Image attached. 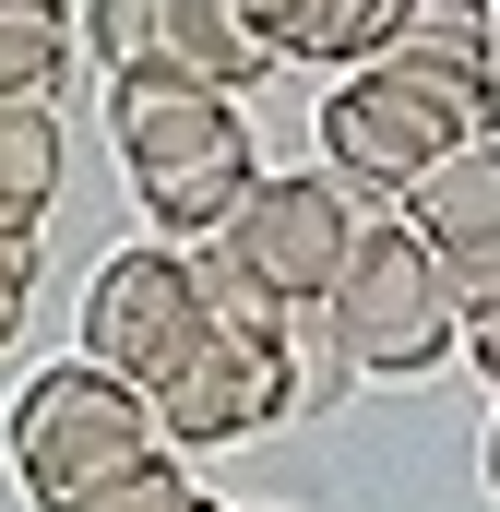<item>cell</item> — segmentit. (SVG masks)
Returning a JSON list of instances; mask_svg holds the SVG:
<instances>
[{
  "mask_svg": "<svg viewBox=\"0 0 500 512\" xmlns=\"http://www.w3.org/2000/svg\"><path fill=\"white\" fill-rule=\"evenodd\" d=\"M310 131H322V167L358 203H405L429 167H453L465 143L500 131V84L417 72V60H370V72H334V96H322Z\"/></svg>",
  "mask_w": 500,
  "mask_h": 512,
  "instance_id": "1",
  "label": "cell"
},
{
  "mask_svg": "<svg viewBox=\"0 0 500 512\" xmlns=\"http://www.w3.org/2000/svg\"><path fill=\"white\" fill-rule=\"evenodd\" d=\"M322 322L346 334L358 382H429L441 358H465V298H453L441 251L405 215H370L358 227V251L334 274V298H322Z\"/></svg>",
  "mask_w": 500,
  "mask_h": 512,
  "instance_id": "2",
  "label": "cell"
},
{
  "mask_svg": "<svg viewBox=\"0 0 500 512\" xmlns=\"http://www.w3.org/2000/svg\"><path fill=\"white\" fill-rule=\"evenodd\" d=\"M0 429H12V477H24L36 512H60L72 489L120 477V465H143V453H167V441H155V405H143L120 370H96V358L36 370V382L0 405Z\"/></svg>",
  "mask_w": 500,
  "mask_h": 512,
  "instance_id": "3",
  "label": "cell"
},
{
  "mask_svg": "<svg viewBox=\"0 0 500 512\" xmlns=\"http://www.w3.org/2000/svg\"><path fill=\"white\" fill-rule=\"evenodd\" d=\"M84 346L72 358H96V370H120L131 393H155L179 358H191V334H203V298H191V251L179 239H131L84 274V322H72Z\"/></svg>",
  "mask_w": 500,
  "mask_h": 512,
  "instance_id": "4",
  "label": "cell"
},
{
  "mask_svg": "<svg viewBox=\"0 0 500 512\" xmlns=\"http://www.w3.org/2000/svg\"><path fill=\"white\" fill-rule=\"evenodd\" d=\"M358 227H370V203L334 179V167H262V191L239 203V227H215L227 251L286 298V310H322L334 298V274H346V251H358Z\"/></svg>",
  "mask_w": 500,
  "mask_h": 512,
  "instance_id": "5",
  "label": "cell"
},
{
  "mask_svg": "<svg viewBox=\"0 0 500 512\" xmlns=\"http://www.w3.org/2000/svg\"><path fill=\"white\" fill-rule=\"evenodd\" d=\"M155 405V441L167 453H227V441H262L286 429V346H239V334H191V358L143 393Z\"/></svg>",
  "mask_w": 500,
  "mask_h": 512,
  "instance_id": "6",
  "label": "cell"
},
{
  "mask_svg": "<svg viewBox=\"0 0 500 512\" xmlns=\"http://www.w3.org/2000/svg\"><path fill=\"white\" fill-rule=\"evenodd\" d=\"M393 215L441 251V274H453L465 310H500V143H465L453 167H429Z\"/></svg>",
  "mask_w": 500,
  "mask_h": 512,
  "instance_id": "7",
  "label": "cell"
},
{
  "mask_svg": "<svg viewBox=\"0 0 500 512\" xmlns=\"http://www.w3.org/2000/svg\"><path fill=\"white\" fill-rule=\"evenodd\" d=\"M239 96H203V84H179V72H155V60H131L108 72V143H120L131 179H155V167H191V155H215V143H239Z\"/></svg>",
  "mask_w": 500,
  "mask_h": 512,
  "instance_id": "8",
  "label": "cell"
},
{
  "mask_svg": "<svg viewBox=\"0 0 500 512\" xmlns=\"http://www.w3.org/2000/svg\"><path fill=\"white\" fill-rule=\"evenodd\" d=\"M393 12L405 0H250L262 48L274 60H310V72H370L393 48Z\"/></svg>",
  "mask_w": 500,
  "mask_h": 512,
  "instance_id": "9",
  "label": "cell"
},
{
  "mask_svg": "<svg viewBox=\"0 0 500 512\" xmlns=\"http://www.w3.org/2000/svg\"><path fill=\"white\" fill-rule=\"evenodd\" d=\"M155 72H179V84H203V96H250V84L274 72V48H262V24H250L239 0H167Z\"/></svg>",
  "mask_w": 500,
  "mask_h": 512,
  "instance_id": "10",
  "label": "cell"
},
{
  "mask_svg": "<svg viewBox=\"0 0 500 512\" xmlns=\"http://www.w3.org/2000/svg\"><path fill=\"white\" fill-rule=\"evenodd\" d=\"M381 60H417V72H465V84H500V0H405Z\"/></svg>",
  "mask_w": 500,
  "mask_h": 512,
  "instance_id": "11",
  "label": "cell"
},
{
  "mask_svg": "<svg viewBox=\"0 0 500 512\" xmlns=\"http://www.w3.org/2000/svg\"><path fill=\"white\" fill-rule=\"evenodd\" d=\"M179 251H191V298H203V322H215V334H239V346H286V322H298V310H286V298H274L227 239H179Z\"/></svg>",
  "mask_w": 500,
  "mask_h": 512,
  "instance_id": "12",
  "label": "cell"
},
{
  "mask_svg": "<svg viewBox=\"0 0 500 512\" xmlns=\"http://www.w3.org/2000/svg\"><path fill=\"white\" fill-rule=\"evenodd\" d=\"M60 167H72L60 108H48V96H0V203L48 215V203H60Z\"/></svg>",
  "mask_w": 500,
  "mask_h": 512,
  "instance_id": "13",
  "label": "cell"
},
{
  "mask_svg": "<svg viewBox=\"0 0 500 512\" xmlns=\"http://www.w3.org/2000/svg\"><path fill=\"white\" fill-rule=\"evenodd\" d=\"M72 48H84L72 12H0V96H48V108H60Z\"/></svg>",
  "mask_w": 500,
  "mask_h": 512,
  "instance_id": "14",
  "label": "cell"
},
{
  "mask_svg": "<svg viewBox=\"0 0 500 512\" xmlns=\"http://www.w3.org/2000/svg\"><path fill=\"white\" fill-rule=\"evenodd\" d=\"M346 382H358L346 334H334L322 310H298V322H286V417H334V405H346Z\"/></svg>",
  "mask_w": 500,
  "mask_h": 512,
  "instance_id": "15",
  "label": "cell"
},
{
  "mask_svg": "<svg viewBox=\"0 0 500 512\" xmlns=\"http://www.w3.org/2000/svg\"><path fill=\"white\" fill-rule=\"evenodd\" d=\"M203 489H191V453H143V465H120V477H96V489H72L60 512H191Z\"/></svg>",
  "mask_w": 500,
  "mask_h": 512,
  "instance_id": "16",
  "label": "cell"
},
{
  "mask_svg": "<svg viewBox=\"0 0 500 512\" xmlns=\"http://www.w3.org/2000/svg\"><path fill=\"white\" fill-rule=\"evenodd\" d=\"M155 36H167V0H84V48L131 72V60H155Z\"/></svg>",
  "mask_w": 500,
  "mask_h": 512,
  "instance_id": "17",
  "label": "cell"
},
{
  "mask_svg": "<svg viewBox=\"0 0 500 512\" xmlns=\"http://www.w3.org/2000/svg\"><path fill=\"white\" fill-rule=\"evenodd\" d=\"M36 274H48V227H36L24 203H0V286H12V298H36Z\"/></svg>",
  "mask_w": 500,
  "mask_h": 512,
  "instance_id": "18",
  "label": "cell"
},
{
  "mask_svg": "<svg viewBox=\"0 0 500 512\" xmlns=\"http://www.w3.org/2000/svg\"><path fill=\"white\" fill-rule=\"evenodd\" d=\"M465 358H477V382L500 393V310H465Z\"/></svg>",
  "mask_w": 500,
  "mask_h": 512,
  "instance_id": "19",
  "label": "cell"
},
{
  "mask_svg": "<svg viewBox=\"0 0 500 512\" xmlns=\"http://www.w3.org/2000/svg\"><path fill=\"white\" fill-rule=\"evenodd\" d=\"M24 310H36V298H12V286H0V358H12V334H24Z\"/></svg>",
  "mask_w": 500,
  "mask_h": 512,
  "instance_id": "20",
  "label": "cell"
},
{
  "mask_svg": "<svg viewBox=\"0 0 500 512\" xmlns=\"http://www.w3.org/2000/svg\"><path fill=\"white\" fill-rule=\"evenodd\" d=\"M477 465H489V501H500V417H489V441H477Z\"/></svg>",
  "mask_w": 500,
  "mask_h": 512,
  "instance_id": "21",
  "label": "cell"
},
{
  "mask_svg": "<svg viewBox=\"0 0 500 512\" xmlns=\"http://www.w3.org/2000/svg\"><path fill=\"white\" fill-rule=\"evenodd\" d=\"M0 12H72V0H0Z\"/></svg>",
  "mask_w": 500,
  "mask_h": 512,
  "instance_id": "22",
  "label": "cell"
},
{
  "mask_svg": "<svg viewBox=\"0 0 500 512\" xmlns=\"http://www.w3.org/2000/svg\"><path fill=\"white\" fill-rule=\"evenodd\" d=\"M239 512H298V501H239Z\"/></svg>",
  "mask_w": 500,
  "mask_h": 512,
  "instance_id": "23",
  "label": "cell"
},
{
  "mask_svg": "<svg viewBox=\"0 0 500 512\" xmlns=\"http://www.w3.org/2000/svg\"><path fill=\"white\" fill-rule=\"evenodd\" d=\"M191 512H239V501H191Z\"/></svg>",
  "mask_w": 500,
  "mask_h": 512,
  "instance_id": "24",
  "label": "cell"
},
{
  "mask_svg": "<svg viewBox=\"0 0 500 512\" xmlns=\"http://www.w3.org/2000/svg\"><path fill=\"white\" fill-rule=\"evenodd\" d=\"M239 12H250V0H239Z\"/></svg>",
  "mask_w": 500,
  "mask_h": 512,
  "instance_id": "25",
  "label": "cell"
}]
</instances>
